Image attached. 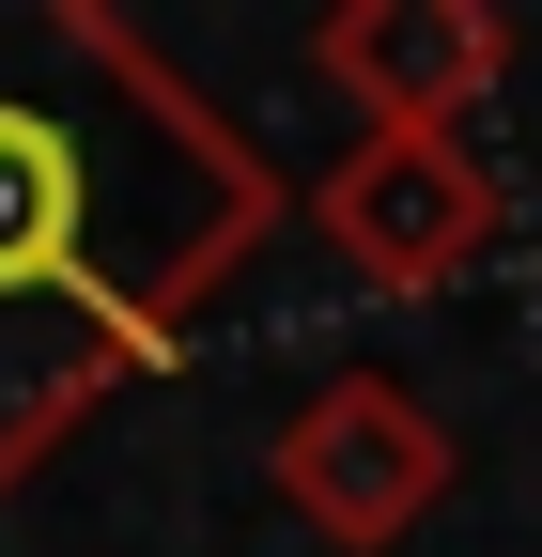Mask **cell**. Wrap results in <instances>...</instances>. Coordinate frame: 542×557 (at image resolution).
<instances>
[{
  "instance_id": "cell-1",
  "label": "cell",
  "mask_w": 542,
  "mask_h": 557,
  "mask_svg": "<svg viewBox=\"0 0 542 557\" xmlns=\"http://www.w3.org/2000/svg\"><path fill=\"white\" fill-rule=\"evenodd\" d=\"M280 218V156L140 16L0 0V496L156 387Z\"/></svg>"
},
{
  "instance_id": "cell-2",
  "label": "cell",
  "mask_w": 542,
  "mask_h": 557,
  "mask_svg": "<svg viewBox=\"0 0 542 557\" xmlns=\"http://www.w3.org/2000/svg\"><path fill=\"white\" fill-rule=\"evenodd\" d=\"M449 418L403 387V372H325L310 403H280V434H263V496H280L325 557H403L449 496Z\"/></svg>"
},
{
  "instance_id": "cell-3",
  "label": "cell",
  "mask_w": 542,
  "mask_h": 557,
  "mask_svg": "<svg viewBox=\"0 0 542 557\" xmlns=\"http://www.w3.org/2000/svg\"><path fill=\"white\" fill-rule=\"evenodd\" d=\"M512 186L481 171V139H342V171L310 186V248L357 278L372 310H434L496 263Z\"/></svg>"
},
{
  "instance_id": "cell-4",
  "label": "cell",
  "mask_w": 542,
  "mask_h": 557,
  "mask_svg": "<svg viewBox=\"0 0 542 557\" xmlns=\"http://www.w3.org/2000/svg\"><path fill=\"white\" fill-rule=\"evenodd\" d=\"M512 0H342L310 16V78L357 109V139H465L512 78Z\"/></svg>"
}]
</instances>
